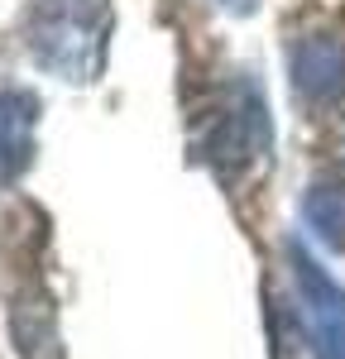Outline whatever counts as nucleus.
<instances>
[{
	"instance_id": "nucleus-3",
	"label": "nucleus",
	"mask_w": 345,
	"mask_h": 359,
	"mask_svg": "<svg viewBox=\"0 0 345 359\" xmlns=\"http://www.w3.org/2000/svg\"><path fill=\"white\" fill-rule=\"evenodd\" d=\"M264 154H269V106L250 82H240L221 120L201 139V158H211L221 172H240Z\"/></svg>"
},
{
	"instance_id": "nucleus-5",
	"label": "nucleus",
	"mask_w": 345,
	"mask_h": 359,
	"mask_svg": "<svg viewBox=\"0 0 345 359\" xmlns=\"http://www.w3.org/2000/svg\"><path fill=\"white\" fill-rule=\"evenodd\" d=\"M39 111L43 106L29 86H0V187H15L34 163Z\"/></svg>"
},
{
	"instance_id": "nucleus-6",
	"label": "nucleus",
	"mask_w": 345,
	"mask_h": 359,
	"mask_svg": "<svg viewBox=\"0 0 345 359\" xmlns=\"http://www.w3.org/2000/svg\"><path fill=\"white\" fill-rule=\"evenodd\" d=\"M302 221L326 249H345V182H316L302 196Z\"/></svg>"
},
{
	"instance_id": "nucleus-4",
	"label": "nucleus",
	"mask_w": 345,
	"mask_h": 359,
	"mask_svg": "<svg viewBox=\"0 0 345 359\" xmlns=\"http://www.w3.org/2000/svg\"><path fill=\"white\" fill-rule=\"evenodd\" d=\"M288 77L292 91L312 106H331L345 96V34L341 29H321L307 34L288 48Z\"/></svg>"
},
{
	"instance_id": "nucleus-1",
	"label": "nucleus",
	"mask_w": 345,
	"mask_h": 359,
	"mask_svg": "<svg viewBox=\"0 0 345 359\" xmlns=\"http://www.w3.org/2000/svg\"><path fill=\"white\" fill-rule=\"evenodd\" d=\"M25 48L58 82H96L111 48V0H39L25 20Z\"/></svg>"
},
{
	"instance_id": "nucleus-7",
	"label": "nucleus",
	"mask_w": 345,
	"mask_h": 359,
	"mask_svg": "<svg viewBox=\"0 0 345 359\" xmlns=\"http://www.w3.org/2000/svg\"><path fill=\"white\" fill-rule=\"evenodd\" d=\"M221 5H226L230 15H250V10H255L259 0H221Z\"/></svg>"
},
{
	"instance_id": "nucleus-2",
	"label": "nucleus",
	"mask_w": 345,
	"mask_h": 359,
	"mask_svg": "<svg viewBox=\"0 0 345 359\" xmlns=\"http://www.w3.org/2000/svg\"><path fill=\"white\" fill-rule=\"evenodd\" d=\"M288 269L297 283V306L307 321L312 359H345V287L297 240H288Z\"/></svg>"
}]
</instances>
